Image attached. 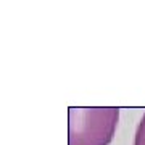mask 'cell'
<instances>
[{"label":"cell","instance_id":"2","mask_svg":"<svg viewBox=\"0 0 145 145\" xmlns=\"http://www.w3.org/2000/svg\"><path fill=\"white\" fill-rule=\"evenodd\" d=\"M134 145H145V113L140 119L139 126H137V131H135Z\"/></svg>","mask_w":145,"mask_h":145},{"label":"cell","instance_id":"1","mask_svg":"<svg viewBox=\"0 0 145 145\" xmlns=\"http://www.w3.org/2000/svg\"><path fill=\"white\" fill-rule=\"evenodd\" d=\"M118 108H69V145H110Z\"/></svg>","mask_w":145,"mask_h":145}]
</instances>
